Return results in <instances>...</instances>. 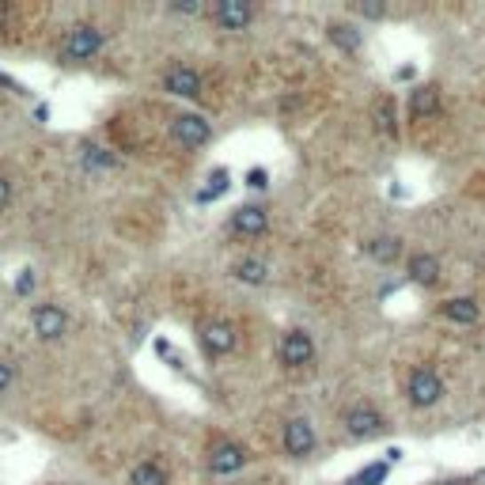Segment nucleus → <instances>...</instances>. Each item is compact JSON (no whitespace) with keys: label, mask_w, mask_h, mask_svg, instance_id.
<instances>
[{"label":"nucleus","mask_w":485,"mask_h":485,"mask_svg":"<svg viewBox=\"0 0 485 485\" xmlns=\"http://www.w3.org/2000/svg\"><path fill=\"white\" fill-rule=\"evenodd\" d=\"M387 470H391V463H372V466H364L356 478H349L346 485H379L383 478H387Z\"/></svg>","instance_id":"aec40b11"},{"label":"nucleus","mask_w":485,"mask_h":485,"mask_svg":"<svg viewBox=\"0 0 485 485\" xmlns=\"http://www.w3.org/2000/svg\"><path fill=\"white\" fill-rule=\"evenodd\" d=\"M83 163H91V167H110V152L103 148H95V145H83Z\"/></svg>","instance_id":"5701e85b"},{"label":"nucleus","mask_w":485,"mask_h":485,"mask_svg":"<svg viewBox=\"0 0 485 485\" xmlns=\"http://www.w3.org/2000/svg\"><path fill=\"white\" fill-rule=\"evenodd\" d=\"M444 315H448L451 322L470 326V322H478V304H474L470 296H455V299H448V304H444Z\"/></svg>","instance_id":"f3484780"},{"label":"nucleus","mask_w":485,"mask_h":485,"mask_svg":"<svg viewBox=\"0 0 485 485\" xmlns=\"http://www.w3.org/2000/svg\"><path fill=\"white\" fill-rule=\"evenodd\" d=\"M341 425H346V433H349L353 440H368V436H379L383 429H387L383 413L372 409V406H349L346 417H341Z\"/></svg>","instance_id":"39448f33"},{"label":"nucleus","mask_w":485,"mask_h":485,"mask_svg":"<svg viewBox=\"0 0 485 485\" xmlns=\"http://www.w3.org/2000/svg\"><path fill=\"white\" fill-rule=\"evenodd\" d=\"M8 202H12V179L0 175V209H8Z\"/></svg>","instance_id":"bb28decb"},{"label":"nucleus","mask_w":485,"mask_h":485,"mask_svg":"<svg viewBox=\"0 0 485 485\" xmlns=\"http://www.w3.org/2000/svg\"><path fill=\"white\" fill-rule=\"evenodd\" d=\"M130 481L133 485H167V474H163L160 463H137L130 470Z\"/></svg>","instance_id":"6ab92c4d"},{"label":"nucleus","mask_w":485,"mask_h":485,"mask_svg":"<svg viewBox=\"0 0 485 485\" xmlns=\"http://www.w3.org/2000/svg\"><path fill=\"white\" fill-rule=\"evenodd\" d=\"M103 42H107V35L99 31L95 23H76V27H68V35L61 42V57L65 61H88V57L103 50Z\"/></svg>","instance_id":"f257e3e1"},{"label":"nucleus","mask_w":485,"mask_h":485,"mask_svg":"<svg viewBox=\"0 0 485 485\" xmlns=\"http://www.w3.org/2000/svg\"><path fill=\"white\" fill-rule=\"evenodd\" d=\"M202 346L209 356H227L235 349V326L232 322H205L202 326Z\"/></svg>","instance_id":"9b49d317"},{"label":"nucleus","mask_w":485,"mask_h":485,"mask_svg":"<svg viewBox=\"0 0 485 485\" xmlns=\"http://www.w3.org/2000/svg\"><path fill=\"white\" fill-rule=\"evenodd\" d=\"M12 383H16V368H12L8 361H0V394H4Z\"/></svg>","instance_id":"a878e982"},{"label":"nucleus","mask_w":485,"mask_h":485,"mask_svg":"<svg viewBox=\"0 0 485 485\" xmlns=\"http://www.w3.org/2000/svg\"><path fill=\"white\" fill-rule=\"evenodd\" d=\"M235 277H239L242 284H266L269 266H266L262 258H242V262H235Z\"/></svg>","instance_id":"a211bd4d"},{"label":"nucleus","mask_w":485,"mask_h":485,"mask_svg":"<svg viewBox=\"0 0 485 485\" xmlns=\"http://www.w3.org/2000/svg\"><path fill=\"white\" fill-rule=\"evenodd\" d=\"M163 88L179 99H197L202 95V76H197L190 65H171L163 73Z\"/></svg>","instance_id":"9d476101"},{"label":"nucleus","mask_w":485,"mask_h":485,"mask_svg":"<svg viewBox=\"0 0 485 485\" xmlns=\"http://www.w3.org/2000/svg\"><path fill=\"white\" fill-rule=\"evenodd\" d=\"M247 466V451H242L239 444H212L209 451V470L212 474H235V470Z\"/></svg>","instance_id":"f8f14e48"},{"label":"nucleus","mask_w":485,"mask_h":485,"mask_svg":"<svg viewBox=\"0 0 485 485\" xmlns=\"http://www.w3.org/2000/svg\"><path fill=\"white\" fill-rule=\"evenodd\" d=\"M277 356H281L284 368H307L311 361H315V341H311L307 330H289L281 338Z\"/></svg>","instance_id":"20e7f679"},{"label":"nucleus","mask_w":485,"mask_h":485,"mask_svg":"<svg viewBox=\"0 0 485 485\" xmlns=\"http://www.w3.org/2000/svg\"><path fill=\"white\" fill-rule=\"evenodd\" d=\"M406 398H409V406L429 409V406H436L440 398H444V379H440L433 368H413L409 383H406Z\"/></svg>","instance_id":"f03ea898"},{"label":"nucleus","mask_w":485,"mask_h":485,"mask_svg":"<svg viewBox=\"0 0 485 485\" xmlns=\"http://www.w3.org/2000/svg\"><path fill=\"white\" fill-rule=\"evenodd\" d=\"M284 451L292 459H307L315 451V429H311L307 417H289L284 421Z\"/></svg>","instance_id":"423d86ee"},{"label":"nucleus","mask_w":485,"mask_h":485,"mask_svg":"<svg viewBox=\"0 0 485 485\" xmlns=\"http://www.w3.org/2000/svg\"><path fill=\"white\" fill-rule=\"evenodd\" d=\"M247 187H250V190H266V187H269V171H266V167H250V171H247Z\"/></svg>","instance_id":"393cba45"},{"label":"nucleus","mask_w":485,"mask_h":485,"mask_svg":"<svg viewBox=\"0 0 485 485\" xmlns=\"http://www.w3.org/2000/svg\"><path fill=\"white\" fill-rule=\"evenodd\" d=\"M212 20H217L224 31H242V27L254 23V4H247V0H217V4H212Z\"/></svg>","instance_id":"6e6552de"},{"label":"nucleus","mask_w":485,"mask_h":485,"mask_svg":"<svg viewBox=\"0 0 485 485\" xmlns=\"http://www.w3.org/2000/svg\"><path fill=\"white\" fill-rule=\"evenodd\" d=\"M224 187H227V171L220 167V171H212V175H209V187L197 194V202H212V197H217Z\"/></svg>","instance_id":"412c9836"},{"label":"nucleus","mask_w":485,"mask_h":485,"mask_svg":"<svg viewBox=\"0 0 485 485\" xmlns=\"http://www.w3.org/2000/svg\"><path fill=\"white\" fill-rule=\"evenodd\" d=\"M266 227H269V217L262 205H239L232 212V232L242 239H258V235H266Z\"/></svg>","instance_id":"1a4fd4ad"},{"label":"nucleus","mask_w":485,"mask_h":485,"mask_svg":"<svg viewBox=\"0 0 485 485\" xmlns=\"http://www.w3.org/2000/svg\"><path fill=\"white\" fill-rule=\"evenodd\" d=\"M31 326H35V334L42 338V341H57L65 330H68V315L57 304H38L35 311H31Z\"/></svg>","instance_id":"0eeeda50"},{"label":"nucleus","mask_w":485,"mask_h":485,"mask_svg":"<svg viewBox=\"0 0 485 485\" xmlns=\"http://www.w3.org/2000/svg\"><path fill=\"white\" fill-rule=\"evenodd\" d=\"M326 38H330L341 53H356V50L364 46V35L356 31L353 23H341V20H334L330 27H326Z\"/></svg>","instance_id":"2eb2a0df"},{"label":"nucleus","mask_w":485,"mask_h":485,"mask_svg":"<svg viewBox=\"0 0 485 485\" xmlns=\"http://www.w3.org/2000/svg\"><path fill=\"white\" fill-rule=\"evenodd\" d=\"M409 281L421 284V289H433L440 281V258L436 254H409Z\"/></svg>","instance_id":"ddd939ff"},{"label":"nucleus","mask_w":485,"mask_h":485,"mask_svg":"<svg viewBox=\"0 0 485 485\" xmlns=\"http://www.w3.org/2000/svg\"><path fill=\"white\" fill-rule=\"evenodd\" d=\"M376 122H379V130L394 137V114H391V99H383V103L376 107Z\"/></svg>","instance_id":"4be33fe9"},{"label":"nucleus","mask_w":485,"mask_h":485,"mask_svg":"<svg viewBox=\"0 0 485 485\" xmlns=\"http://www.w3.org/2000/svg\"><path fill=\"white\" fill-rule=\"evenodd\" d=\"M171 137H175L182 148H202L212 140V125L202 114H179V118L171 122Z\"/></svg>","instance_id":"7ed1b4c3"},{"label":"nucleus","mask_w":485,"mask_h":485,"mask_svg":"<svg viewBox=\"0 0 485 485\" xmlns=\"http://www.w3.org/2000/svg\"><path fill=\"white\" fill-rule=\"evenodd\" d=\"M440 110V88L436 83H421L409 91V118H429Z\"/></svg>","instance_id":"4468645a"},{"label":"nucleus","mask_w":485,"mask_h":485,"mask_svg":"<svg viewBox=\"0 0 485 485\" xmlns=\"http://www.w3.org/2000/svg\"><path fill=\"white\" fill-rule=\"evenodd\" d=\"M353 8L361 12L364 20H383V4H379V0H356Z\"/></svg>","instance_id":"b1692460"},{"label":"nucleus","mask_w":485,"mask_h":485,"mask_svg":"<svg viewBox=\"0 0 485 485\" xmlns=\"http://www.w3.org/2000/svg\"><path fill=\"white\" fill-rule=\"evenodd\" d=\"M368 254H372L379 266H391V262L402 258V239H398V235H379V239L368 242Z\"/></svg>","instance_id":"dca6fc26"}]
</instances>
